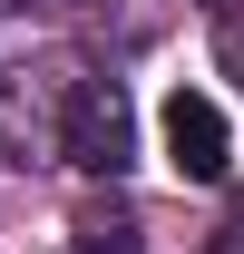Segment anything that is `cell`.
Wrapping results in <instances>:
<instances>
[{
    "mask_svg": "<svg viewBox=\"0 0 244 254\" xmlns=\"http://www.w3.org/2000/svg\"><path fill=\"white\" fill-rule=\"evenodd\" d=\"M59 157L78 176H118L137 157V118H127V88L118 78H68L59 98Z\"/></svg>",
    "mask_w": 244,
    "mask_h": 254,
    "instance_id": "1",
    "label": "cell"
},
{
    "mask_svg": "<svg viewBox=\"0 0 244 254\" xmlns=\"http://www.w3.org/2000/svg\"><path fill=\"white\" fill-rule=\"evenodd\" d=\"M0 10H39V0H0Z\"/></svg>",
    "mask_w": 244,
    "mask_h": 254,
    "instance_id": "5",
    "label": "cell"
},
{
    "mask_svg": "<svg viewBox=\"0 0 244 254\" xmlns=\"http://www.w3.org/2000/svg\"><path fill=\"white\" fill-rule=\"evenodd\" d=\"M166 157H176V176H195V186L225 176L235 127H225V108H215L205 88H176V98H166Z\"/></svg>",
    "mask_w": 244,
    "mask_h": 254,
    "instance_id": "2",
    "label": "cell"
},
{
    "mask_svg": "<svg viewBox=\"0 0 244 254\" xmlns=\"http://www.w3.org/2000/svg\"><path fill=\"white\" fill-rule=\"evenodd\" d=\"M215 254H244V195L225 205V215H215Z\"/></svg>",
    "mask_w": 244,
    "mask_h": 254,
    "instance_id": "3",
    "label": "cell"
},
{
    "mask_svg": "<svg viewBox=\"0 0 244 254\" xmlns=\"http://www.w3.org/2000/svg\"><path fill=\"white\" fill-rule=\"evenodd\" d=\"M205 10H235V0H205Z\"/></svg>",
    "mask_w": 244,
    "mask_h": 254,
    "instance_id": "6",
    "label": "cell"
},
{
    "mask_svg": "<svg viewBox=\"0 0 244 254\" xmlns=\"http://www.w3.org/2000/svg\"><path fill=\"white\" fill-rule=\"evenodd\" d=\"M225 78H244V20H225Z\"/></svg>",
    "mask_w": 244,
    "mask_h": 254,
    "instance_id": "4",
    "label": "cell"
}]
</instances>
